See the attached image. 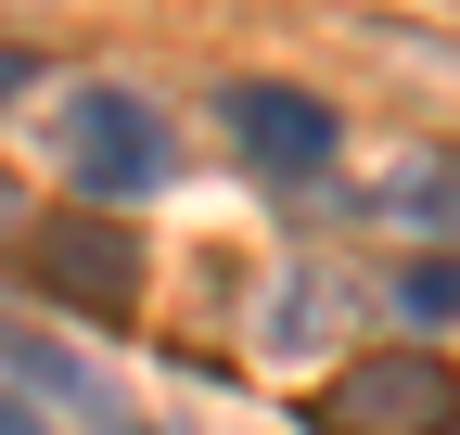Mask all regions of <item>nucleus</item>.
Segmentation results:
<instances>
[{"label": "nucleus", "instance_id": "obj_1", "mask_svg": "<svg viewBox=\"0 0 460 435\" xmlns=\"http://www.w3.org/2000/svg\"><path fill=\"white\" fill-rule=\"evenodd\" d=\"M320 435H460V371L435 346H384V359H345L332 385L307 397Z\"/></svg>", "mask_w": 460, "mask_h": 435}, {"label": "nucleus", "instance_id": "obj_2", "mask_svg": "<svg viewBox=\"0 0 460 435\" xmlns=\"http://www.w3.org/2000/svg\"><path fill=\"white\" fill-rule=\"evenodd\" d=\"M65 154H77V180H90V192L128 205V192L166 180V116H154L141 90H77V102H65Z\"/></svg>", "mask_w": 460, "mask_h": 435}, {"label": "nucleus", "instance_id": "obj_3", "mask_svg": "<svg viewBox=\"0 0 460 435\" xmlns=\"http://www.w3.org/2000/svg\"><path fill=\"white\" fill-rule=\"evenodd\" d=\"M230 141H243V167H256V180H307L320 154H332V102L243 77V90H230Z\"/></svg>", "mask_w": 460, "mask_h": 435}, {"label": "nucleus", "instance_id": "obj_4", "mask_svg": "<svg viewBox=\"0 0 460 435\" xmlns=\"http://www.w3.org/2000/svg\"><path fill=\"white\" fill-rule=\"evenodd\" d=\"M26 269L51 295H77V307H128V282H141V256L102 231V218H39L26 231Z\"/></svg>", "mask_w": 460, "mask_h": 435}, {"label": "nucleus", "instance_id": "obj_5", "mask_svg": "<svg viewBox=\"0 0 460 435\" xmlns=\"http://www.w3.org/2000/svg\"><path fill=\"white\" fill-rule=\"evenodd\" d=\"M396 320H460V256H410L396 269Z\"/></svg>", "mask_w": 460, "mask_h": 435}, {"label": "nucleus", "instance_id": "obj_6", "mask_svg": "<svg viewBox=\"0 0 460 435\" xmlns=\"http://www.w3.org/2000/svg\"><path fill=\"white\" fill-rule=\"evenodd\" d=\"M0 435H51V422H39V410H26V397H0Z\"/></svg>", "mask_w": 460, "mask_h": 435}, {"label": "nucleus", "instance_id": "obj_7", "mask_svg": "<svg viewBox=\"0 0 460 435\" xmlns=\"http://www.w3.org/2000/svg\"><path fill=\"white\" fill-rule=\"evenodd\" d=\"M13 90H26V51H0V102H13Z\"/></svg>", "mask_w": 460, "mask_h": 435}]
</instances>
